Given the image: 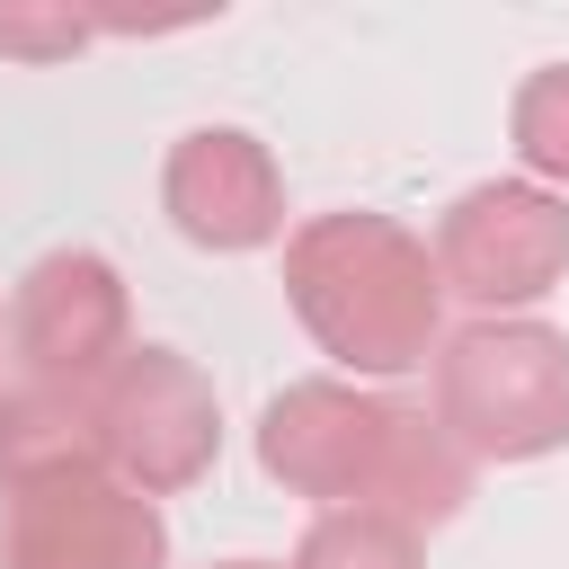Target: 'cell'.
Here are the masks:
<instances>
[{
    "instance_id": "6da1fadb",
    "label": "cell",
    "mask_w": 569,
    "mask_h": 569,
    "mask_svg": "<svg viewBox=\"0 0 569 569\" xmlns=\"http://www.w3.org/2000/svg\"><path fill=\"white\" fill-rule=\"evenodd\" d=\"M436 258L427 240H409L391 213L347 204V213H311L284 240V302L293 320L356 373H400L427 365L436 347Z\"/></svg>"
},
{
    "instance_id": "7a4b0ae2",
    "label": "cell",
    "mask_w": 569,
    "mask_h": 569,
    "mask_svg": "<svg viewBox=\"0 0 569 569\" xmlns=\"http://www.w3.org/2000/svg\"><path fill=\"white\" fill-rule=\"evenodd\" d=\"M436 427L480 462H525L569 436V338L542 320H471L436 347Z\"/></svg>"
},
{
    "instance_id": "3957f363",
    "label": "cell",
    "mask_w": 569,
    "mask_h": 569,
    "mask_svg": "<svg viewBox=\"0 0 569 569\" xmlns=\"http://www.w3.org/2000/svg\"><path fill=\"white\" fill-rule=\"evenodd\" d=\"M89 418H98V462L160 498V489H187L204 462H213V382L178 356V347H124L107 365V382L89 391Z\"/></svg>"
},
{
    "instance_id": "277c9868",
    "label": "cell",
    "mask_w": 569,
    "mask_h": 569,
    "mask_svg": "<svg viewBox=\"0 0 569 569\" xmlns=\"http://www.w3.org/2000/svg\"><path fill=\"white\" fill-rule=\"evenodd\" d=\"M0 569H160V507L107 462L0 498Z\"/></svg>"
},
{
    "instance_id": "5b68a950",
    "label": "cell",
    "mask_w": 569,
    "mask_h": 569,
    "mask_svg": "<svg viewBox=\"0 0 569 569\" xmlns=\"http://www.w3.org/2000/svg\"><path fill=\"white\" fill-rule=\"evenodd\" d=\"M569 267V204L533 178H480L436 222V284L471 302H533Z\"/></svg>"
},
{
    "instance_id": "8992f818",
    "label": "cell",
    "mask_w": 569,
    "mask_h": 569,
    "mask_svg": "<svg viewBox=\"0 0 569 569\" xmlns=\"http://www.w3.org/2000/svg\"><path fill=\"white\" fill-rule=\"evenodd\" d=\"M9 347L27 382H71L98 391L107 365L124 356V284L98 249H44L18 293H9Z\"/></svg>"
},
{
    "instance_id": "52a82bcc",
    "label": "cell",
    "mask_w": 569,
    "mask_h": 569,
    "mask_svg": "<svg viewBox=\"0 0 569 569\" xmlns=\"http://www.w3.org/2000/svg\"><path fill=\"white\" fill-rule=\"evenodd\" d=\"M382 436H391V400L356 391V382H284L258 418V462L267 480L302 489V498H329V507H365L373 489V462H382Z\"/></svg>"
},
{
    "instance_id": "ba28073f",
    "label": "cell",
    "mask_w": 569,
    "mask_h": 569,
    "mask_svg": "<svg viewBox=\"0 0 569 569\" xmlns=\"http://www.w3.org/2000/svg\"><path fill=\"white\" fill-rule=\"evenodd\" d=\"M160 204L196 249H258L284 222V187L258 133L240 124H196L160 160Z\"/></svg>"
},
{
    "instance_id": "9c48e42d",
    "label": "cell",
    "mask_w": 569,
    "mask_h": 569,
    "mask_svg": "<svg viewBox=\"0 0 569 569\" xmlns=\"http://www.w3.org/2000/svg\"><path fill=\"white\" fill-rule=\"evenodd\" d=\"M462 498H471V453L427 409H391V436H382V462H373L365 507H382V516H400L418 533V525H445Z\"/></svg>"
},
{
    "instance_id": "30bf717a",
    "label": "cell",
    "mask_w": 569,
    "mask_h": 569,
    "mask_svg": "<svg viewBox=\"0 0 569 569\" xmlns=\"http://www.w3.org/2000/svg\"><path fill=\"white\" fill-rule=\"evenodd\" d=\"M89 462H98L89 391H71V382H18V391H0V489L53 480V471H89Z\"/></svg>"
},
{
    "instance_id": "8fae6325",
    "label": "cell",
    "mask_w": 569,
    "mask_h": 569,
    "mask_svg": "<svg viewBox=\"0 0 569 569\" xmlns=\"http://www.w3.org/2000/svg\"><path fill=\"white\" fill-rule=\"evenodd\" d=\"M293 569H418V533L382 507H320L293 542Z\"/></svg>"
},
{
    "instance_id": "7c38bea8",
    "label": "cell",
    "mask_w": 569,
    "mask_h": 569,
    "mask_svg": "<svg viewBox=\"0 0 569 569\" xmlns=\"http://www.w3.org/2000/svg\"><path fill=\"white\" fill-rule=\"evenodd\" d=\"M516 151L533 178H560L569 187V62H542L525 89H516Z\"/></svg>"
},
{
    "instance_id": "4fadbf2b",
    "label": "cell",
    "mask_w": 569,
    "mask_h": 569,
    "mask_svg": "<svg viewBox=\"0 0 569 569\" xmlns=\"http://www.w3.org/2000/svg\"><path fill=\"white\" fill-rule=\"evenodd\" d=\"M80 36H89V9H62V0H53V9H44V0H0V53H36V62H44V53H71Z\"/></svg>"
},
{
    "instance_id": "5bb4252c",
    "label": "cell",
    "mask_w": 569,
    "mask_h": 569,
    "mask_svg": "<svg viewBox=\"0 0 569 569\" xmlns=\"http://www.w3.org/2000/svg\"><path fill=\"white\" fill-rule=\"evenodd\" d=\"M213 569H267V560H213Z\"/></svg>"
}]
</instances>
